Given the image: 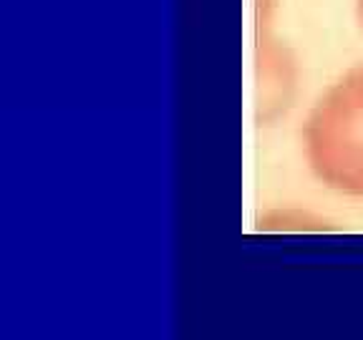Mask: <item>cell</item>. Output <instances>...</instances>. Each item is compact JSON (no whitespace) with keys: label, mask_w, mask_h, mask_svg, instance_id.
Wrapping results in <instances>:
<instances>
[{"label":"cell","mask_w":363,"mask_h":340,"mask_svg":"<svg viewBox=\"0 0 363 340\" xmlns=\"http://www.w3.org/2000/svg\"><path fill=\"white\" fill-rule=\"evenodd\" d=\"M306 144L320 179L340 192L363 194V66L318 101Z\"/></svg>","instance_id":"obj_1"},{"label":"cell","mask_w":363,"mask_h":340,"mask_svg":"<svg viewBox=\"0 0 363 340\" xmlns=\"http://www.w3.org/2000/svg\"><path fill=\"white\" fill-rule=\"evenodd\" d=\"M361 21H363V0H361Z\"/></svg>","instance_id":"obj_2"}]
</instances>
